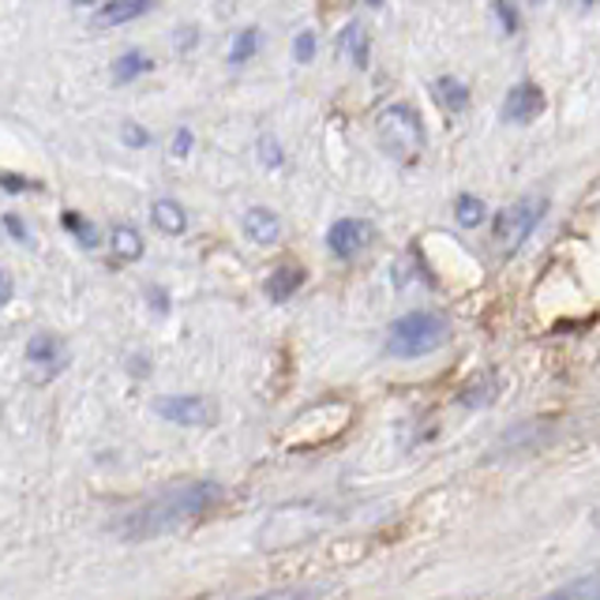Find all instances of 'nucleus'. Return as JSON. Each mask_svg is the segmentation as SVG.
<instances>
[{"instance_id": "29", "label": "nucleus", "mask_w": 600, "mask_h": 600, "mask_svg": "<svg viewBox=\"0 0 600 600\" xmlns=\"http://www.w3.org/2000/svg\"><path fill=\"white\" fill-rule=\"evenodd\" d=\"M4 226H8V236H12V241L26 244V229H23L20 218H15V215H4Z\"/></svg>"}, {"instance_id": "30", "label": "nucleus", "mask_w": 600, "mask_h": 600, "mask_svg": "<svg viewBox=\"0 0 600 600\" xmlns=\"http://www.w3.org/2000/svg\"><path fill=\"white\" fill-rule=\"evenodd\" d=\"M0 286H4L0 289V304H8V300H12V275H8V270L0 275Z\"/></svg>"}, {"instance_id": "15", "label": "nucleus", "mask_w": 600, "mask_h": 600, "mask_svg": "<svg viewBox=\"0 0 600 600\" xmlns=\"http://www.w3.org/2000/svg\"><path fill=\"white\" fill-rule=\"evenodd\" d=\"M154 68V60L147 57V53H139V49H128V53H120L117 60H113V76H117V83H131L136 76H143Z\"/></svg>"}, {"instance_id": "28", "label": "nucleus", "mask_w": 600, "mask_h": 600, "mask_svg": "<svg viewBox=\"0 0 600 600\" xmlns=\"http://www.w3.org/2000/svg\"><path fill=\"white\" fill-rule=\"evenodd\" d=\"M0 188H4V192H26V188H34V184L23 181V176H15V173H4V176H0Z\"/></svg>"}, {"instance_id": "16", "label": "nucleus", "mask_w": 600, "mask_h": 600, "mask_svg": "<svg viewBox=\"0 0 600 600\" xmlns=\"http://www.w3.org/2000/svg\"><path fill=\"white\" fill-rule=\"evenodd\" d=\"M597 597H600V570H593V575H586L578 581H570V586L555 589V593L541 597V600H597Z\"/></svg>"}, {"instance_id": "17", "label": "nucleus", "mask_w": 600, "mask_h": 600, "mask_svg": "<svg viewBox=\"0 0 600 600\" xmlns=\"http://www.w3.org/2000/svg\"><path fill=\"white\" fill-rule=\"evenodd\" d=\"M499 394V383H496V376H484V379H473L470 386L462 391V405H470V409H476V405H488L492 399Z\"/></svg>"}, {"instance_id": "7", "label": "nucleus", "mask_w": 600, "mask_h": 600, "mask_svg": "<svg viewBox=\"0 0 600 600\" xmlns=\"http://www.w3.org/2000/svg\"><path fill=\"white\" fill-rule=\"evenodd\" d=\"M372 244V226L360 222V218H338L331 229H326V249H331L338 259H353Z\"/></svg>"}, {"instance_id": "26", "label": "nucleus", "mask_w": 600, "mask_h": 600, "mask_svg": "<svg viewBox=\"0 0 600 600\" xmlns=\"http://www.w3.org/2000/svg\"><path fill=\"white\" fill-rule=\"evenodd\" d=\"M120 136H125L128 147H147V139H150L139 125H125V128H120Z\"/></svg>"}, {"instance_id": "5", "label": "nucleus", "mask_w": 600, "mask_h": 600, "mask_svg": "<svg viewBox=\"0 0 600 600\" xmlns=\"http://www.w3.org/2000/svg\"><path fill=\"white\" fill-rule=\"evenodd\" d=\"M154 413L170 425L203 428L215 420V402L203 399V394H165V399L154 402Z\"/></svg>"}, {"instance_id": "14", "label": "nucleus", "mask_w": 600, "mask_h": 600, "mask_svg": "<svg viewBox=\"0 0 600 600\" xmlns=\"http://www.w3.org/2000/svg\"><path fill=\"white\" fill-rule=\"evenodd\" d=\"M338 49L346 53L349 65L368 68V31L360 23H349L346 31L338 34Z\"/></svg>"}, {"instance_id": "4", "label": "nucleus", "mask_w": 600, "mask_h": 600, "mask_svg": "<svg viewBox=\"0 0 600 600\" xmlns=\"http://www.w3.org/2000/svg\"><path fill=\"white\" fill-rule=\"evenodd\" d=\"M544 215H549V199H544V196H522L518 203H510L507 210H499L496 229H492L499 252L503 255H515L526 244V236L533 233L536 226H541Z\"/></svg>"}, {"instance_id": "2", "label": "nucleus", "mask_w": 600, "mask_h": 600, "mask_svg": "<svg viewBox=\"0 0 600 600\" xmlns=\"http://www.w3.org/2000/svg\"><path fill=\"white\" fill-rule=\"evenodd\" d=\"M447 342H450V320L439 312H405L386 331V353L402 360L428 357V353H436Z\"/></svg>"}, {"instance_id": "10", "label": "nucleus", "mask_w": 600, "mask_h": 600, "mask_svg": "<svg viewBox=\"0 0 600 600\" xmlns=\"http://www.w3.org/2000/svg\"><path fill=\"white\" fill-rule=\"evenodd\" d=\"M304 286V267H297V263H281V267L270 270L267 278V297L281 304V300H289L297 293V289Z\"/></svg>"}, {"instance_id": "1", "label": "nucleus", "mask_w": 600, "mask_h": 600, "mask_svg": "<svg viewBox=\"0 0 600 600\" xmlns=\"http://www.w3.org/2000/svg\"><path fill=\"white\" fill-rule=\"evenodd\" d=\"M222 484L218 481H188V484H173V488L158 492V496H150L147 503H139V507H131L125 518H117L113 522V533L120 536V541H158V536L165 533H176V529L199 522L203 515H210V510L222 503Z\"/></svg>"}, {"instance_id": "18", "label": "nucleus", "mask_w": 600, "mask_h": 600, "mask_svg": "<svg viewBox=\"0 0 600 600\" xmlns=\"http://www.w3.org/2000/svg\"><path fill=\"white\" fill-rule=\"evenodd\" d=\"M113 252H117V259H139L143 255V241H139V233L131 226H117L113 229Z\"/></svg>"}, {"instance_id": "6", "label": "nucleus", "mask_w": 600, "mask_h": 600, "mask_svg": "<svg viewBox=\"0 0 600 600\" xmlns=\"http://www.w3.org/2000/svg\"><path fill=\"white\" fill-rule=\"evenodd\" d=\"M544 91L533 83V79H518L515 86L507 91V102H503V120L510 125H533L536 117L544 113Z\"/></svg>"}, {"instance_id": "27", "label": "nucleus", "mask_w": 600, "mask_h": 600, "mask_svg": "<svg viewBox=\"0 0 600 600\" xmlns=\"http://www.w3.org/2000/svg\"><path fill=\"white\" fill-rule=\"evenodd\" d=\"M188 150H192V131H188V128H181V131L173 136V158H184Z\"/></svg>"}, {"instance_id": "35", "label": "nucleus", "mask_w": 600, "mask_h": 600, "mask_svg": "<svg viewBox=\"0 0 600 600\" xmlns=\"http://www.w3.org/2000/svg\"><path fill=\"white\" fill-rule=\"evenodd\" d=\"M529 4H544V0H529Z\"/></svg>"}, {"instance_id": "11", "label": "nucleus", "mask_w": 600, "mask_h": 600, "mask_svg": "<svg viewBox=\"0 0 600 600\" xmlns=\"http://www.w3.org/2000/svg\"><path fill=\"white\" fill-rule=\"evenodd\" d=\"M244 233H249V241L255 244H275L281 236V222L267 207H252L249 215H244Z\"/></svg>"}, {"instance_id": "9", "label": "nucleus", "mask_w": 600, "mask_h": 600, "mask_svg": "<svg viewBox=\"0 0 600 600\" xmlns=\"http://www.w3.org/2000/svg\"><path fill=\"white\" fill-rule=\"evenodd\" d=\"M150 8H154V0H105L99 8V15H94V23H99L102 31H109V26L139 20V15H147Z\"/></svg>"}, {"instance_id": "12", "label": "nucleus", "mask_w": 600, "mask_h": 600, "mask_svg": "<svg viewBox=\"0 0 600 600\" xmlns=\"http://www.w3.org/2000/svg\"><path fill=\"white\" fill-rule=\"evenodd\" d=\"M150 222L162 229L165 236H181L188 229V215L181 210V203L173 199H154L150 203Z\"/></svg>"}, {"instance_id": "34", "label": "nucleus", "mask_w": 600, "mask_h": 600, "mask_svg": "<svg viewBox=\"0 0 600 600\" xmlns=\"http://www.w3.org/2000/svg\"><path fill=\"white\" fill-rule=\"evenodd\" d=\"M368 4H372V8H379V4H383V0H368Z\"/></svg>"}, {"instance_id": "24", "label": "nucleus", "mask_w": 600, "mask_h": 600, "mask_svg": "<svg viewBox=\"0 0 600 600\" xmlns=\"http://www.w3.org/2000/svg\"><path fill=\"white\" fill-rule=\"evenodd\" d=\"M312 57H315V34L312 31H300L297 38H293V60L308 65Z\"/></svg>"}, {"instance_id": "25", "label": "nucleus", "mask_w": 600, "mask_h": 600, "mask_svg": "<svg viewBox=\"0 0 600 600\" xmlns=\"http://www.w3.org/2000/svg\"><path fill=\"white\" fill-rule=\"evenodd\" d=\"M259 162H263V165H270V170H278V165H281V147H278L270 136H263V139H259Z\"/></svg>"}, {"instance_id": "36", "label": "nucleus", "mask_w": 600, "mask_h": 600, "mask_svg": "<svg viewBox=\"0 0 600 600\" xmlns=\"http://www.w3.org/2000/svg\"><path fill=\"white\" fill-rule=\"evenodd\" d=\"M597 600H600V597H597Z\"/></svg>"}, {"instance_id": "3", "label": "nucleus", "mask_w": 600, "mask_h": 600, "mask_svg": "<svg viewBox=\"0 0 600 600\" xmlns=\"http://www.w3.org/2000/svg\"><path fill=\"white\" fill-rule=\"evenodd\" d=\"M376 136L379 147L391 158H399L402 165H413L425 150V125H420V113L405 102H394L386 109H379L376 117Z\"/></svg>"}, {"instance_id": "20", "label": "nucleus", "mask_w": 600, "mask_h": 600, "mask_svg": "<svg viewBox=\"0 0 600 600\" xmlns=\"http://www.w3.org/2000/svg\"><path fill=\"white\" fill-rule=\"evenodd\" d=\"M255 49H259V31H255V26H244V31L233 38V49H229V65H244V60H252Z\"/></svg>"}, {"instance_id": "8", "label": "nucleus", "mask_w": 600, "mask_h": 600, "mask_svg": "<svg viewBox=\"0 0 600 600\" xmlns=\"http://www.w3.org/2000/svg\"><path fill=\"white\" fill-rule=\"evenodd\" d=\"M26 360L38 368L42 379H53L68 365V349L57 334H34V338L26 342Z\"/></svg>"}, {"instance_id": "31", "label": "nucleus", "mask_w": 600, "mask_h": 600, "mask_svg": "<svg viewBox=\"0 0 600 600\" xmlns=\"http://www.w3.org/2000/svg\"><path fill=\"white\" fill-rule=\"evenodd\" d=\"M593 529H597V533H600V507L593 510Z\"/></svg>"}, {"instance_id": "23", "label": "nucleus", "mask_w": 600, "mask_h": 600, "mask_svg": "<svg viewBox=\"0 0 600 600\" xmlns=\"http://www.w3.org/2000/svg\"><path fill=\"white\" fill-rule=\"evenodd\" d=\"M492 12H496V20H499V31L503 34H518V8L510 4V0H492Z\"/></svg>"}, {"instance_id": "19", "label": "nucleus", "mask_w": 600, "mask_h": 600, "mask_svg": "<svg viewBox=\"0 0 600 600\" xmlns=\"http://www.w3.org/2000/svg\"><path fill=\"white\" fill-rule=\"evenodd\" d=\"M454 215H458V226L462 229H476L484 222V215H488V207H484V199H476V196H458Z\"/></svg>"}, {"instance_id": "13", "label": "nucleus", "mask_w": 600, "mask_h": 600, "mask_svg": "<svg viewBox=\"0 0 600 600\" xmlns=\"http://www.w3.org/2000/svg\"><path fill=\"white\" fill-rule=\"evenodd\" d=\"M431 99H436L450 113H462L465 105H470V86H465L462 79H454V76H439L436 83H431Z\"/></svg>"}, {"instance_id": "32", "label": "nucleus", "mask_w": 600, "mask_h": 600, "mask_svg": "<svg viewBox=\"0 0 600 600\" xmlns=\"http://www.w3.org/2000/svg\"><path fill=\"white\" fill-rule=\"evenodd\" d=\"M72 4H76V8H91L94 0H72Z\"/></svg>"}, {"instance_id": "21", "label": "nucleus", "mask_w": 600, "mask_h": 600, "mask_svg": "<svg viewBox=\"0 0 600 600\" xmlns=\"http://www.w3.org/2000/svg\"><path fill=\"white\" fill-rule=\"evenodd\" d=\"M60 226H68V233H72L76 241L83 244V249H94V244H99V233H94V226L86 222L83 215H76V210H65V215H60Z\"/></svg>"}, {"instance_id": "22", "label": "nucleus", "mask_w": 600, "mask_h": 600, "mask_svg": "<svg viewBox=\"0 0 600 600\" xmlns=\"http://www.w3.org/2000/svg\"><path fill=\"white\" fill-rule=\"evenodd\" d=\"M323 593L315 586H281V589H270V593H255V597H244V600H320Z\"/></svg>"}, {"instance_id": "33", "label": "nucleus", "mask_w": 600, "mask_h": 600, "mask_svg": "<svg viewBox=\"0 0 600 600\" xmlns=\"http://www.w3.org/2000/svg\"><path fill=\"white\" fill-rule=\"evenodd\" d=\"M578 4H581V8H593V4H597V0H578Z\"/></svg>"}]
</instances>
